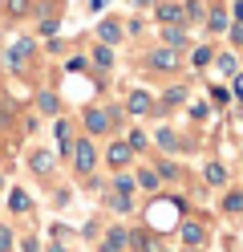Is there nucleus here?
Listing matches in <instances>:
<instances>
[{
	"label": "nucleus",
	"mask_w": 243,
	"mask_h": 252,
	"mask_svg": "<svg viewBox=\"0 0 243 252\" xmlns=\"http://www.w3.org/2000/svg\"><path fill=\"white\" fill-rule=\"evenodd\" d=\"M174 61H178V57H174L170 49H158V53H154V65H158V69H170Z\"/></svg>",
	"instance_id": "nucleus-7"
},
{
	"label": "nucleus",
	"mask_w": 243,
	"mask_h": 252,
	"mask_svg": "<svg viewBox=\"0 0 243 252\" xmlns=\"http://www.w3.org/2000/svg\"><path fill=\"white\" fill-rule=\"evenodd\" d=\"M170 220H174V203H154L150 208V224L154 228H166Z\"/></svg>",
	"instance_id": "nucleus-1"
},
{
	"label": "nucleus",
	"mask_w": 243,
	"mask_h": 252,
	"mask_svg": "<svg viewBox=\"0 0 243 252\" xmlns=\"http://www.w3.org/2000/svg\"><path fill=\"white\" fill-rule=\"evenodd\" d=\"M32 167H37V171H49V167H53V159H49V155H32Z\"/></svg>",
	"instance_id": "nucleus-13"
},
{
	"label": "nucleus",
	"mask_w": 243,
	"mask_h": 252,
	"mask_svg": "<svg viewBox=\"0 0 243 252\" xmlns=\"http://www.w3.org/2000/svg\"><path fill=\"white\" fill-rule=\"evenodd\" d=\"M219 69L223 73H235V57H219Z\"/></svg>",
	"instance_id": "nucleus-18"
},
{
	"label": "nucleus",
	"mask_w": 243,
	"mask_h": 252,
	"mask_svg": "<svg viewBox=\"0 0 243 252\" xmlns=\"http://www.w3.org/2000/svg\"><path fill=\"white\" fill-rule=\"evenodd\" d=\"M126 159H130V147H126V143L109 147V163H113V167H126Z\"/></svg>",
	"instance_id": "nucleus-6"
},
{
	"label": "nucleus",
	"mask_w": 243,
	"mask_h": 252,
	"mask_svg": "<svg viewBox=\"0 0 243 252\" xmlns=\"http://www.w3.org/2000/svg\"><path fill=\"white\" fill-rule=\"evenodd\" d=\"M207 61H211V49H207V45H203V49H194V65H207Z\"/></svg>",
	"instance_id": "nucleus-17"
},
{
	"label": "nucleus",
	"mask_w": 243,
	"mask_h": 252,
	"mask_svg": "<svg viewBox=\"0 0 243 252\" xmlns=\"http://www.w3.org/2000/svg\"><path fill=\"white\" fill-rule=\"evenodd\" d=\"M118 191H122V195H130V191H134V183H130L126 175H118Z\"/></svg>",
	"instance_id": "nucleus-19"
},
{
	"label": "nucleus",
	"mask_w": 243,
	"mask_h": 252,
	"mask_svg": "<svg viewBox=\"0 0 243 252\" xmlns=\"http://www.w3.org/2000/svg\"><path fill=\"white\" fill-rule=\"evenodd\" d=\"M235 94H239V98H243V73L235 77Z\"/></svg>",
	"instance_id": "nucleus-20"
},
{
	"label": "nucleus",
	"mask_w": 243,
	"mask_h": 252,
	"mask_svg": "<svg viewBox=\"0 0 243 252\" xmlns=\"http://www.w3.org/2000/svg\"><path fill=\"white\" fill-rule=\"evenodd\" d=\"M126 244V232H109V240H106V252H122Z\"/></svg>",
	"instance_id": "nucleus-9"
},
{
	"label": "nucleus",
	"mask_w": 243,
	"mask_h": 252,
	"mask_svg": "<svg viewBox=\"0 0 243 252\" xmlns=\"http://www.w3.org/2000/svg\"><path fill=\"white\" fill-rule=\"evenodd\" d=\"M223 208H227V212H243V195H239V191H231V195H227V203H223Z\"/></svg>",
	"instance_id": "nucleus-12"
},
{
	"label": "nucleus",
	"mask_w": 243,
	"mask_h": 252,
	"mask_svg": "<svg viewBox=\"0 0 243 252\" xmlns=\"http://www.w3.org/2000/svg\"><path fill=\"white\" fill-rule=\"evenodd\" d=\"M77 171H93V143H77Z\"/></svg>",
	"instance_id": "nucleus-2"
},
{
	"label": "nucleus",
	"mask_w": 243,
	"mask_h": 252,
	"mask_svg": "<svg viewBox=\"0 0 243 252\" xmlns=\"http://www.w3.org/2000/svg\"><path fill=\"white\" fill-rule=\"evenodd\" d=\"M158 21H166V25H178V21H183V8H178V4H166V8H158Z\"/></svg>",
	"instance_id": "nucleus-4"
},
{
	"label": "nucleus",
	"mask_w": 243,
	"mask_h": 252,
	"mask_svg": "<svg viewBox=\"0 0 243 252\" xmlns=\"http://www.w3.org/2000/svg\"><path fill=\"white\" fill-rule=\"evenodd\" d=\"M183 240H187V244H199V240H203V228H199V224H187V228H183Z\"/></svg>",
	"instance_id": "nucleus-8"
},
{
	"label": "nucleus",
	"mask_w": 243,
	"mask_h": 252,
	"mask_svg": "<svg viewBox=\"0 0 243 252\" xmlns=\"http://www.w3.org/2000/svg\"><path fill=\"white\" fill-rule=\"evenodd\" d=\"M235 41H243V25H235Z\"/></svg>",
	"instance_id": "nucleus-21"
},
{
	"label": "nucleus",
	"mask_w": 243,
	"mask_h": 252,
	"mask_svg": "<svg viewBox=\"0 0 243 252\" xmlns=\"http://www.w3.org/2000/svg\"><path fill=\"white\" fill-rule=\"evenodd\" d=\"M146 110H150V94H130V114H146Z\"/></svg>",
	"instance_id": "nucleus-3"
},
{
	"label": "nucleus",
	"mask_w": 243,
	"mask_h": 252,
	"mask_svg": "<svg viewBox=\"0 0 243 252\" xmlns=\"http://www.w3.org/2000/svg\"><path fill=\"white\" fill-rule=\"evenodd\" d=\"M25 8H28V0H8V12H12V17H21Z\"/></svg>",
	"instance_id": "nucleus-15"
},
{
	"label": "nucleus",
	"mask_w": 243,
	"mask_h": 252,
	"mask_svg": "<svg viewBox=\"0 0 243 252\" xmlns=\"http://www.w3.org/2000/svg\"><path fill=\"white\" fill-rule=\"evenodd\" d=\"M8 248H12V232L0 228V252H8Z\"/></svg>",
	"instance_id": "nucleus-16"
},
{
	"label": "nucleus",
	"mask_w": 243,
	"mask_h": 252,
	"mask_svg": "<svg viewBox=\"0 0 243 252\" xmlns=\"http://www.w3.org/2000/svg\"><path fill=\"white\" fill-rule=\"evenodd\" d=\"M85 126H89V130H106V126H109V118L102 114V110H89V114H85Z\"/></svg>",
	"instance_id": "nucleus-5"
},
{
	"label": "nucleus",
	"mask_w": 243,
	"mask_h": 252,
	"mask_svg": "<svg viewBox=\"0 0 243 252\" xmlns=\"http://www.w3.org/2000/svg\"><path fill=\"white\" fill-rule=\"evenodd\" d=\"M8 203H12V212H25V208H28V195H25V191H12Z\"/></svg>",
	"instance_id": "nucleus-11"
},
{
	"label": "nucleus",
	"mask_w": 243,
	"mask_h": 252,
	"mask_svg": "<svg viewBox=\"0 0 243 252\" xmlns=\"http://www.w3.org/2000/svg\"><path fill=\"white\" fill-rule=\"evenodd\" d=\"M223 179H227V171H223L219 163H211V167H207V183H223Z\"/></svg>",
	"instance_id": "nucleus-10"
},
{
	"label": "nucleus",
	"mask_w": 243,
	"mask_h": 252,
	"mask_svg": "<svg viewBox=\"0 0 243 252\" xmlns=\"http://www.w3.org/2000/svg\"><path fill=\"white\" fill-rule=\"evenodd\" d=\"M138 183H142V187H158V175H154V171H142Z\"/></svg>",
	"instance_id": "nucleus-14"
}]
</instances>
